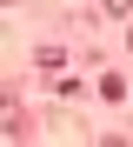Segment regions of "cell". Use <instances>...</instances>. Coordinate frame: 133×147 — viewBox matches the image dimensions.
I'll return each instance as SVG.
<instances>
[{"label":"cell","instance_id":"6da1fadb","mask_svg":"<svg viewBox=\"0 0 133 147\" xmlns=\"http://www.w3.org/2000/svg\"><path fill=\"white\" fill-rule=\"evenodd\" d=\"M100 7H106V13H120V20H126V7H133V0H100Z\"/></svg>","mask_w":133,"mask_h":147}]
</instances>
